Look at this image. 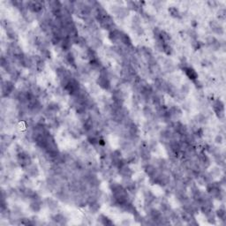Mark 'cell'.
<instances>
[{
  "label": "cell",
  "instance_id": "cell-1",
  "mask_svg": "<svg viewBox=\"0 0 226 226\" xmlns=\"http://www.w3.org/2000/svg\"><path fill=\"white\" fill-rule=\"evenodd\" d=\"M97 84L100 86L102 89H105V90H108L109 88H110L109 75H108V74H107L106 71L101 72L100 76L97 79Z\"/></svg>",
  "mask_w": 226,
  "mask_h": 226
},
{
  "label": "cell",
  "instance_id": "cell-2",
  "mask_svg": "<svg viewBox=\"0 0 226 226\" xmlns=\"http://www.w3.org/2000/svg\"><path fill=\"white\" fill-rule=\"evenodd\" d=\"M213 108L215 110V113L217 114L219 119L224 118V104L222 101H216L213 104Z\"/></svg>",
  "mask_w": 226,
  "mask_h": 226
},
{
  "label": "cell",
  "instance_id": "cell-3",
  "mask_svg": "<svg viewBox=\"0 0 226 226\" xmlns=\"http://www.w3.org/2000/svg\"><path fill=\"white\" fill-rule=\"evenodd\" d=\"M18 163L21 166V167L26 168L27 166H28L30 163H32L31 162V157L29 156L28 154H27L26 152H20L19 155H18Z\"/></svg>",
  "mask_w": 226,
  "mask_h": 226
},
{
  "label": "cell",
  "instance_id": "cell-4",
  "mask_svg": "<svg viewBox=\"0 0 226 226\" xmlns=\"http://www.w3.org/2000/svg\"><path fill=\"white\" fill-rule=\"evenodd\" d=\"M14 90V86L13 83L11 81H5V83L2 85V94L3 96H7L13 92Z\"/></svg>",
  "mask_w": 226,
  "mask_h": 226
},
{
  "label": "cell",
  "instance_id": "cell-5",
  "mask_svg": "<svg viewBox=\"0 0 226 226\" xmlns=\"http://www.w3.org/2000/svg\"><path fill=\"white\" fill-rule=\"evenodd\" d=\"M118 170H119V174L123 177L124 178H130V177L133 175L132 170L126 163H124L122 166H120V167L118 168Z\"/></svg>",
  "mask_w": 226,
  "mask_h": 226
},
{
  "label": "cell",
  "instance_id": "cell-6",
  "mask_svg": "<svg viewBox=\"0 0 226 226\" xmlns=\"http://www.w3.org/2000/svg\"><path fill=\"white\" fill-rule=\"evenodd\" d=\"M26 171L27 173V175L30 177H37L39 175V170L37 166L34 163H30L28 166L25 168Z\"/></svg>",
  "mask_w": 226,
  "mask_h": 226
},
{
  "label": "cell",
  "instance_id": "cell-7",
  "mask_svg": "<svg viewBox=\"0 0 226 226\" xmlns=\"http://www.w3.org/2000/svg\"><path fill=\"white\" fill-rule=\"evenodd\" d=\"M28 8L33 13H39L42 9V5L41 2H29L28 3Z\"/></svg>",
  "mask_w": 226,
  "mask_h": 226
},
{
  "label": "cell",
  "instance_id": "cell-8",
  "mask_svg": "<svg viewBox=\"0 0 226 226\" xmlns=\"http://www.w3.org/2000/svg\"><path fill=\"white\" fill-rule=\"evenodd\" d=\"M198 159L200 162V164L202 165L204 168H208L210 165V158L203 153H201L199 156H198Z\"/></svg>",
  "mask_w": 226,
  "mask_h": 226
},
{
  "label": "cell",
  "instance_id": "cell-9",
  "mask_svg": "<svg viewBox=\"0 0 226 226\" xmlns=\"http://www.w3.org/2000/svg\"><path fill=\"white\" fill-rule=\"evenodd\" d=\"M183 70L185 71V74L187 75L188 78H190L191 80H193V81H195V80H197L198 79V74H197V73L193 70V68H191V67H184L183 68Z\"/></svg>",
  "mask_w": 226,
  "mask_h": 226
},
{
  "label": "cell",
  "instance_id": "cell-10",
  "mask_svg": "<svg viewBox=\"0 0 226 226\" xmlns=\"http://www.w3.org/2000/svg\"><path fill=\"white\" fill-rule=\"evenodd\" d=\"M30 208L34 212H37V211H39V210H41V208H42V202H41V200L39 199V197L36 198V199H34L33 201L30 204Z\"/></svg>",
  "mask_w": 226,
  "mask_h": 226
},
{
  "label": "cell",
  "instance_id": "cell-11",
  "mask_svg": "<svg viewBox=\"0 0 226 226\" xmlns=\"http://www.w3.org/2000/svg\"><path fill=\"white\" fill-rule=\"evenodd\" d=\"M145 172L148 176H149L150 178H154L157 175V170H156V167H154L153 165H150V164H149L145 167Z\"/></svg>",
  "mask_w": 226,
  "mask_h": 226
},
{
  "label": "cell",
  "instance_id": "cell-12",
  "mask_svg": "<svg viewBox=\"0 0 226 226\" xmlns=\"http://www.w3.org/2000/svg\"><path fill=\"white\" fill-rule=\"evenodd\" d=\"M140 156L143 160H149L150 158V151L148 147H141Z\"/></svg>",
  "mask_w": 226,
  "mask_h": 226
},
{
  "label": "cell",
  "instance_id": "cell-13",
  "mask_svg": "<svg viewBox=\"0 0 226 226\" xmlns=\"http://www.w3.org/2000/svg\"><path fill=\"white\" fill-rule=\"evenodd\" d=\"M210 27H211V29H212L215 33L219 34H224V28L219 25L217 22H216V21L210 22Z\"/></svg>",
  "mask_w": 226,
  "mask_h": 226
},
{
  "label": "cell",
  "instance_id": "cell-14",
  "mask_svg": "<svg viewBox=\"0 0 226 226\" xmlns=\"http://www.w3.org/2000/svg\"><path fill=\"white\" fill-rule=\"evenodd\" d=\"M120 42H122L124 45H126V47H129V46H132V41H131V38L128 36V34L124 33H121L120 35Z\"/></svg>",
  "mask_w": 226,
  "mask_h": 226
},
{
  "label": "cell",
  "instance_id": "cell-15",
  "mask_svg": "<svg viewBox=\"0 0 226 226\" xmlns=\"http://www.w3.org/2000/svg\"><path fill=\"white\" fill-rule=\"evenodd\" d=\"M208 44L215 50H217L220 48V42L215 37H210L208 39Z\"/></svg>",
  "mask_w": 226,
  "mask_h": 226
},
{
  "label": "cell",
  "instance_id": "cell-16",
  "mask_svg": "<svg viewBox=\"0 0 226 226\" xmlns=\"http://www.w3.org/2000/svg\"><path fill=\"white\" fill-rule=\"evenodd\" d=\"M53 220H54L57 224H66V217H65L63 215H60V214L56 215V216L53 217Z\"/></svg>",
  "mask_w": 226,
  "mask_h": 226
},
{
  "label": "cell",
  "instance_id": "cell-17",
  "mask_svg": "<svg viewBox=\"0 0 226 226\" xmlns=\"http://www.w3.org/2000/svg\"><path fill=\"white\" fill-rule=\"evenodd\" d=\"M61 46L62 49L64 50H68L71 47V41L69 40V38H64L61 41Z\"/></svg>",
  "mask_w": 226,
  "mask_h": 226
},
{
  "label": "cell",
  "instance_id": "cell-18",
  "mask_svg": "<svg viewBox=\"0 0 226 226\" xmlns=\"http://www.w3.org/2000/svg\"><path fill=\"white\" fill-rule=\"evenodd\" d=\"M47 205L50 210H55L58 208V202L55 201L54 199H48L47 200Z\"/></svg>",
  "mask_w": 226,
  "mask_h": 226
},
{
  "label": "cell",
  "instance_id": "cell-19",
  "mask_svg": "<svg viewBox=\"0 0 226 226\" xmlns=\"http://www.w3.org/2000/svg\"><path fill=\"white\" fill-rule=\"evenodd\" d=\"M169 12H170V15L172 17H175V18H180L181 17L178 9H177L176 7H170L169 9Z\"/></svg>",
  "mask_w": 226,
  "mask_h": 226
},
{
  "label": "cell",
  "instance_id": "cell-20",
  "mask_svg": "<svg viewBox=\"0 0 226 226\" xmlns=\"http://www.w3.org/2000/svg\"><path fill=\"white\" fill-rule=\"evenodd\" d=\"M66 61L69 63V64H70V65L74 66V64H75V59H74V54H73V53L69 52V53L67 54Z\"/></svg>",
  "mask_w": 226,
  "mask_h": 226
},
{
  "label": "cell",
  "instance_id": "cell-21",
  "mask_svg": "<svg viewBox=\"0 0 226 226\" xmlns=\"http://www.w3.org/2000/svg\"><path fill=\"white\" fill-rule=\"evenodd\" d=\"M100 221L103 225H110V224H112V222L105 216H101Z\"/></svg>",
  "mask_w": 226,
  "mask_h": 226
},
{
  "label": "cell",
  "instance_id": "cell-22",
  "mask_svg": "<svg viewBox=\"0 0 226 226\" xmlns=\"http://www.w3.org/2000/svg\"><path fill=\"white\" fill-rule=\"evenodd\" d=\"M217 217L221 220H224L225 218V210L224 209H220L217 211Z\"/></svg>",
  "mask_w": 226,
  "mask_h": 226
},
{
  "label": "cell",
  "instance_id": "cell-23",
  "mask_svg": "<svg viewBox=\"0 0 226 226\" xmlns=\"http://www.w3.org/2000/svg\"><path fill=\"white\" fill-rule=\"evenodd\" d=\"M143 112H144V116L147 117V118H150L153 116V112H152L150 108H149V107H146L144 109V110H143Z\"/></svg>",
  "mask_w": 226,
  "mask_h": 226
},
{
  "label": "cell",
  "instance_id": "cell-24",
  "mask_svg": "<svg viewBox=\"0 0 226 226\" xmlns=\"http://www.w3.org/2000/svg\"><path fill=\"white\" fill-rule=\"evenodd\" d=\"M41 53H42V58H45V59H50V50H47V49L42 48V50H41Z\"/></svg>",
  "mask_w": 226,
  "mask_h": 226
},
{
  "label": "cell",
  "instance_id": "cell-25",
  "mask_svg": "<svg viewBox=\"0 0 226 226\" xmlns=\"http://www.w3.org/2000/svg\"><path fill=\"white\" fill-rule=\"evenodd\" d=\"M218 18H219V20H224L225 19V11L224 10H220L218 12Z\"/></svg>",
  "mask_w": 226,
  "mask_h": 226
},
{
  "label": "cell",
  "instance_id": "cell-26",
  "mask_svg": "<svg viewBox=\"0 0 226 226\" xmlns=\"http://www.w3.org/2000/svg\"><path fill=\"white\" fill-rule=\"evenodd\" d=\"M202 46V43L199 41H195V42L193 43V47L194 48V50H199Z\"/></svg>",
  "mask_w": 226,
  "mask_h": 226
},
{
  "label": "cell",
  "instance_id": "cell-27",
  "mask_svg": "<svg viewBox=\"0 0 226 226\" xmlns=\"http://www.w3.org/2000/svg\"><path fill=\"white\" fill-rule=\"evenodd\" d=\"M216 142L217 143H222L223 142V137L221 135H217L216 137Z\"/></svg>",
  "mask_w": 226,
  "mask_h": 226
}]
</instances>
